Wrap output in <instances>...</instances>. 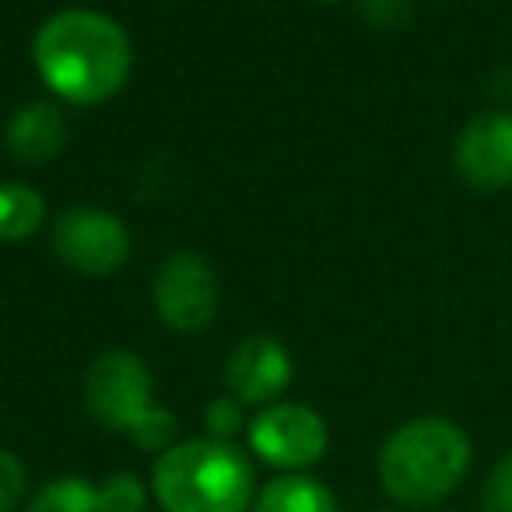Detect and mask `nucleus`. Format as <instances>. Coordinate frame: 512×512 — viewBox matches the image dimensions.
<instances>
[{"mask_svg":"<svg viewBox=\"0 0 512 512\" xmlns=\"http://www.w3.org/2000/svg\"><path fill=\"white\" fill-rule=\"evenodd\" d=\"M32 60L60 102L102 106L127 85L134 46L116 18L92 8H67L39 25Z\"/></svg>","mask_w":512,"mask_h":512,"instance_id":"1","label":"nucleus"},{"mask_svg":"<svg viewBox=\"0 0 512 512\" xmlns=\"http://www.w3.org/2000/svg\"><path fill=\"white\" fill-rule=\"evenodd\" d=\"M165 512H246L253 498V463L221 439H190L165 449L151 474Z\"/></svg>","mask_w":512,"mask_h":512,"instance_id":"2","label":"nucleus"},{"mask_svg":"<svg viewBox=\"0 0 512 512\" xmlns=\"http://www.w3.org/2000/svg\"><path fill=\"white\" fill-rule=\"evenodd\" d=\"M470 467V439L446 418H414L386 439L379 453V481L400 505H432L463 481Z\"/></svg>","mask_w":512,"mask_h":512,"instance_id":"3","label":"nucleus"},{"mask_svg":"<svg viewBox=\"0 0 512 512\" xmlns=\"http://www.w3.org/2000/svg\"><path fill=\"white\" fill-rule=\"evenodd\" d=\"M85 407L102 428L130 432L151 411V372L134 351H106L85 372Z\"/></svg>","mask_w":512,"mask_h":512,"instance_id":"4","label":"nucleus"},{"mask_svg":"<svg viewBox=\"0 0 512 512\" xmlns=\"http://www.w3.org/2000/svg\"><path fill=\"white\" fill-rule=\"evenodd\" d=\"M53 249L67 267L88 278H109L130 256V228L102 207H67L53 221Z\"/></svg>","mask_w":512,"mask_h":512,"instance_id":"5","label":"nucleus"},{"mask_svg":"<svg viewBox=\"0 0 512 512\" xmlns=\"http://www.w3.org/2000/svg\"><path fill=\"white\" fill-rule=\"evenodd\" d=\"M327 446V421L306 404H271L249 421V449L264 463L292 474L313 467Z\"/></svg>","mask_w":512,"mask_h":512,"instance_id":"6","label":"nucleus"},{"mask_svg":"<svg viewBox=\"0 0 512 512\" xmlns=\"http://www.w3.org/2000/svg\"><path fill=\"white\" fill-rule=\"evenodd\" d=\"M155 313L176 334H197L218 313V278L200 253H172L155 274Z\"/></svg>","mask_w":512,"mask_h":512,"instance_id":"7","label":"nucleus"},{"mask_svg":"<svg viewBox=\"0 0 512 512\" xmlns=\"http://www.w3.org/2000/svg\"><path fill=\"white\" fill-rule=\"evenodd\" d=\"M456 176L477 193H498L512 186V113L484 109L460 130L453 144Z\"/></svg>","mask_w":512,"mask_h":512,"instance_id":"8","label":"nucleus"},{"mask_svg":"<svg viewBox=\"0 0 512 512\" xmlns=\"http://www.w3.org/2000/svg\"><path fill=\"white\" fill-rule=\"evenodd\" d=\"M292 383V355L281 341L253 334L235 344L225 365V386L239 404L271 407Z\"/></svg>","mask_w":512,"mask_h":512,"instance_id":"9","label":"nucleus"},{"mask_svg":"<svg viewBox=\"0 0 512 512\" xmlns=\"http://www.w3.org/2000/svg\"><path fill=\"white\" fill-rule=\"evenodd\" d=\"M4 141H8V151L15 162L39 169V165L53 162V158L64 151L67 116L60 113L57 102H29V106H18L15 116L8 120Z\"/></svg>","mask_w":512,"mask_h":512,"instance_id":"10","label":"nucleus"},{"mask_svg":"<svg viewBox=\"0 0 512 512\" xmlns=\"http://www.w3.org/2000/svg\"><path fill=\"white\" fill-rule=\"evenodd\" d=\"M256 512H337V502L327 484L316 477L285 474L260 491Z\"/></svg>","mask_w":512,"mask_h":512,"instance_id":"11","label":"nucleus"},{"mask_svg":"<svg viewBox=\"0 0 512 512\" xmlns=\"http://www.w3.org/2000/svg\"><path fill=\"white\" fill-rule=\"evenodd\" d=\"M46 221V200L29 183H0V242H22Z\"/></svg>","mask_w":512,"mask_h":512,"instance_id":"12","label":"nucleus"},{"mask_svg":"<svg viewBox=\"0 0 512 512\" xmlns=\"http://www.w3.org/2000/svg\"><path fill=\"white\" fill-rule=\"evenodd\" d=\"M25 512H102L99 484H88L85 477H60L46 484Z\"/></svg>","mask_w":512,"mask_h":512,"instance_id":"13","label":"nucleus"},{"mask_svg":"<svg viewBox=\"0 0 512 512\" xmlns=\"http://www.w3.org/2000/svg\"><path fill=\"white\" fill-rule=\"evenodd\" d=\"M130 439L137 442L148 453H165V449L176 446V418L165 407H151L134 428H130Z\"/></svg>","mask_w":512,"mask_h":512,"instance_id":"14","label":"nucleus"},{"mask_svg":"<svg viewBox=\"0 0 512 512\" xmlns=\"http://www.w3.org/2000/svg\"><path fill=\"white\" fill-rule=\"evenodd\" d=\"M144 498V484L134 474H113L99 484L102 512H141Z\"/></svg>","mask_w":512,"mask_h":512,"instance_id":"15","label":"nucleus"},{"mask_svg":"<svg viewBox=\"0 0 512 512\" xmlns=\"http://www.w3.org/2000/svg\"><path fill=\"white\" fill-rule=\"evenodd\" d=\"M246 404H239L235 397H218L207 404L204 411V428L211 439H221V442H232L235 435L246 428Z\"/></svg>","mask_w":512,"mask_h":512,"instance_id":"16","label":"nucleus"},{"mask_svg":"<svg viewBox=\"0 0 512 512\" xmlns=\"http://www.w3.org/2000/svg\"><path fill=\"white\" fill-rule=\"evenodd\" d=\"M481 512H512V453L491 467L481 491Z\"/></svg>","mask_w":512,"mask_h":512,"instance_id":"17","label":"nucleus"},{"mask_svg":"<svg viewBox=\"0 0 512 512\" xmlns=\"http://www.w3.org/2000/svg\"><path fill=\"white\" fill-rule=\"evenodd\" d=\"M25 484H29L25 463L11 449H0V512H15L22 505Z\"/></svg>","mask_w":512,"mask_h":512,"instance_id":"18","label":"nucleus"},{"mask_svg":"<svg viewBox=\"0 0 512 512\" xmlns=\"http://www.w3.org/2000/svg\"><path fill=\"white\" fill-rule=\"evenodd\" d=\"M362 15L379 29H397L411 18V0H358Z\"/></svg>","mask_w":512,"mask_h":512,"instance_id":"19","label":"nucleus"},{"mask_svg":"<svg viewBox=\"0 0 512 512\" xmlns=\"http://www.w3.org/2000/svg\"><path fill=\"white\" fill-rule=\"evenodd\" d=\"M323 4H334V0H323Z\"/></svg>","mask_w":512,"mask_h":512,"instance_id":"20","label":"nucleus"}]
</instances>
